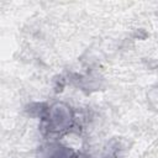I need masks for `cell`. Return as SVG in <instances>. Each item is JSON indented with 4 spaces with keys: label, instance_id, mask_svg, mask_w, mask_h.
I'll use <instances>...</instances> for the list:
<instances>
[{
    "label": "cell",
    "instance_id": "7a4b0ae2",
    "mask_svg": "<svg viewBox=\"0 0 158 158\" xmlns=\"http://www.w3.org/2000/svg\"><path fill=\"white\" fill-rule=\"evenodd\" d=\"M74 154L73 149L58 142H49L38 148L37 158H73Z\"/></svg>",
    "mask_w": 158,
    "mask_h": 158
},
{
    "label": "cell",
    "instance_id": "6da1fadb",
    "mask_svg": "<svg viewBox=\"0 0 158 158\" xmlns=\"http://www.w3.org/2000/svg\"><path fill=\"white\" fill-rule=\"evenodd\" d=\"M37 109L41 118V130L46 135H63L73 130L75 115L73 109L64 102H56L51 106L40 104Z\"/></svg>",
    "mask_w": 158,
    "mask_h": 158
},
{
    "label": "cell",
    "instance_id": "3957f363",
    "mask_svg": "<svg viewBox=\"0 0 158 158\" xmlns=\"http://www.w3.org/2000/svg\"><path fill=\"white\" fill-rule=\"evenodd\" d=\"M73 158H91V157H89L86 154H74Z\"/></svg>",
    "mask_w": 158,
    "mask_h": 158
}]
</instances>
